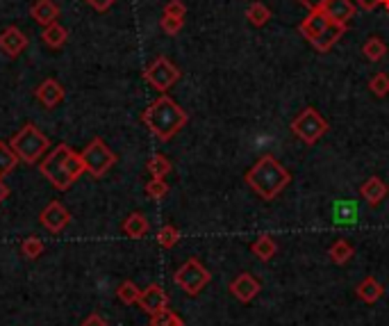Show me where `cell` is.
I'll return each instance as SVG.
<instances>
[{"label": "cell", "instance_id": "obj_36", "mask_svg": "<svg viewBox=\"0 0 389 326\" xmlns=\"http://www.w3.org/2000/svg\"><path fill=\"white\" fill-rule=\"evenodd\" d=\"M164 14L167 16H178V19H185L187 5L183 3V0H169V3L164 5Z\"/></svg>", "mask_w": 389, "mask_h": 326}, {"label": "cell", "instance_id": "obj_13", "mask_svg": "<svg viewBox=\"0 0 389 326\" xmlns=\"http://www.w3.org/2000/svg\"><path fill=\"white\" fill-rule=\"evenodd\" d=\"M355 3L353 0H328L323 5V14L328 16L332 23L339 25H348V21L355 16Z\"/></svg>", "mask_w": 389, "mask_h": 326}, {"label": "cell", "instance_id": "obj_22", "mask_svg": "<svg viewBox=\"0 0 389 326\" xmlns=\"http://www.w3.org/2000/svg\"><path fill=\"white\" fill-rule=\"evenodd\" d=\"M355 292H358V297L362 299V301H367V304H376L380 297H383V285L378 283V280L374 278V276H367L365 280H362V283L355 287Z\"/></svg>", "mask_w": 389, "mask_h": 326}, {"label": "cell", "instance_id": "obj_11", "mask_svg": "<svg viewBox=\"0 0 389 326\" xmlns=\"http://www.w3.org/2000/svg\"><path fill=\"white\" fill-rule=\"evenodd\" d=\"M28 48V37L16 28V25H10L0 32V50L5 53L7 57H16Z\"/></svg>", "mask_w": 389, "mask_h": 326}, {"label": "cell", "instance_id": "obj_42", "mask_svg": "<svg viewBox=\"0 0 389 326\" xmlns=\"http://www.w3.org/2000/svg\"><path fill=\"white\" fill-rule=\"evenodd\" d=\"M383 7H387V10H389V0H383Z\"/></svg>", "mask_w": 389, "mask_h": 326}, {"label": "cell", "instance_id": "obj_39", "mask_svg": "<svg viewBox=\"0 0 389 326\" xmlns=\"http://www.w3.org/2000/svg\"><path fill=\"white\" fill-rule=\"evenodd\" d=\"M303 7H307L310 12H316V10H323V5L328 3V0H298Z\"/></svg>", "mask_w": 389, "mask_h": 326}, {"label": "cell", "instance_id": "obj_37", "mask_svg": "<svg viewBox=\"0 0 389 326\" xmlns=\"http://www.w3.org/2000/svg\"><path fill=\"white\" fill-rule=\"evenodd\" d=\"M89 7H94L96 12H107L110 7L116 3V0H85Z\"/></svg>", "mask_w": 389, "mask_h": 326}, {"label": "cell", "instance_id": "obj_26", "mask_svg": "<svg viewBox=\"0 0 389 326\" xmlns=\"http://www.w3.org/2000/svg\"><path fill=\"white\" fill-rule=\"evenodd\" d=\"M246 19L250 21V25H255V28H262V25H267L271 19V10L264 3H250L248 10H246Z\"/></svg>", "mask_w": 389, "mask_h": 326}, {"label": "cell", "instance_id": "obj_27", "mask_svg": "<svg viewBox=\"0 0 389 326\" xmlns=\"http://www.w3.org/2000/svg\"><path fill=\"white\" fill-rule=\"evenodd\" d=\"M353 247L346 242V240H337L330 247V251H328V256H330V260L334 262V265H346V262L353 258Z\"/></svg>", "mask_w": 389, "mask_h": 326}, {"label": "cell", "instance_id": "obj_24", "mask_svg": "<svg viewBox=\"0 0 389 326\" xmlns=\"http://www.w3.org/2000/svg\"><path fill=\"white\" fill-rule=\"evenodd\" d=\"M19 162L21 160L16 158V153L10 147V142H0V178L7 176V174H12Z\"/></svg>", "mask_w": 389, "mask_h": 326}, {"label": "cell", "instance_id": "obj_33", "mask_svg": "<svg viewBox=\"0 0 389 326\" xmlns=\"http://www.w3.org/2000/svg\"><path fill=\"white\" fill-rule=\"evenodd\" d=\"M169 194V183L164 178H153L150 183H146V196L153 201H160Z\"/></svg>", "mask_w": 389, "mask_h": 326}, {"label": "cell", "instance_id": "obj_28", "mask_svg": "<svg viewBox=\"0 0 389 326\" xmlns=\"http://www.w3.org/2000/svg\"><path fill=\"white\" fill-rule=\"evenodd\" d=\"M171 160L167 156H162V153H155V156H150L148 160V171L153 178H167L171 174Z\"/></svg>", "mask_w": 389, "mask_h": 326}, {"label": "cell", "instance_id": "obj_34", "mask_svg": "<svg viewBox=\"0 0 389 326\" xmlns=\"http://www.w3.org/2000/svg\"><path fill=\"white\" fill-rule=\"evenodd\" d=\"M369 89H371V92H374V96H378V98H383V96L389 94V76L385 74V71H380V74H376L374 78H371Z\"/></svg>", "mask_w": 389, "mask_h": 326}, {"label": "cell", "instance_id": "obj_10", "mask_svg": "<svg viewBox=\"0 0 389 326\" xmlns=\"http://www.w3.org/2000/svg\"><path fill=\"white\" fill-rule=\"evenodd\" d=\"M137 304L141 306L143 313L155 315L160 311H164V308H169V294L164 292V287H162V285L153 283L146 290H141V297H139Z\"/></svg>", "mask_w": 389, "mask_h": 326}, {"label": "cell", "instance_id": "obj_7", "mask_svg": "<svg viewBox=\"0 0 389 326\" xmlns=\"http://www.w3.org/2000/svg\"><path fill=\"white\" fill-rule=\"evenodd\" d=\"M143 78H146V83L153 89L164 94L180 80V69L169 57L160 55L157 60H153V64H148L146 71H143Z\"/></svg>", "mask_w": 389, "mask_h": 326}, {"label": "cell", "instance_id": "obj_32", "mask_svg": "<svg viewBox=\"0 0 389 326\" xmlns=\"http://www.w3.org/2000/svg\"><path fill=\"white\" fill-rule=\"evenodd\" d=\"M43 251H46V244H43L39 238H34V235H32V238H25L23 244H21V253L25 258H30V260L43 256Z\"/></svg>", "mask_w": 389, "mask_h": 326}, {"label": "cell", "instance_id": "obj_12", "mask_svg": "<svg viewBox=\"0 0 389 326\" xmlns=\"http://www.w3.org/2000/svg\"><path fill=\"white\" fill-rule=\"evenodd\" d=\"M260 287H262L260 280L253 274H248V271H243V274H239L230 283V292L234 294V299H239L241 304H248V301H253V299L257 297Z\"/></svg>", "mask_w": 389, "mask_h": 326}, {"label": "cell", "instance_id": "obj_14", "mask_svg": "<svg viewBox=\"0 0 389 326\" xmlns=\"http://www.w3.org/2000/svg\"><path fill=\"white\" fill-rule=\"evenodd\" d=\"M37 98H39V103L43 107H48V110H52V107H57L62 101H64V87H62L57 80H43V83L37 87Z\"/></svg>", "mask_w": 389, "mask_h": 326}, {"label": "cell", "instance_id": "obj_35", "mask_svg": "<svg viewBox=\"0 0 389 326\" xmlns=\"http://www.w3.org/2000/svg\"><path fill=\"white\" fill-rule=\"evenodd\" d=\"M183 25H185V19H178V16H162L160 19V28L162 32H167L169 37H174V34H178L180 30H183Z\"/></svg>", "mask_w": 389, "mask_h": 326}, {"label": "cell", "instance_id": "obj_40", "mask_svg": "<svg viewBox=\"0 0 389 326\" xmlns=\"http://www.w3.org/2000/svg\"><path fill=\"white\" fill-rule=\"evenodd\" d=\"M83 326H107V322L98 313H94V315H89L87 320L83 322Z\"/></svg>", "mask_w": 389, "mask_h": 326}, {"label": "cell", "instance_id": "obj_29", "mask_svg": "<svg viewBox=\"0 0 389 326\" xmlns=\"http://www.w3.org/2000/svg\"><path fill=\"white\" fill-rule=\"evenodd\" d=\"M157 242L162 249H174L176 244L180 242V231L176 229V226L171 224H164L162 229L157 231Z\"/></svg>", "mask_w": 389, "mask_h": 326}, {"label": "cell", "instance_id": "obj_21", "mask_svg": "<svg viewBox=\"0 0 389 326\" xmlns=\"http://www.w3.org/2000/svg\"><path fill=\"white\" fill-rule=\"evenodd\" d=\"M250 251H253V256H255L257 260H262V262H269L271 258L276 256L278 244H276V240H274V238H271V235H260V238L250 244Z\"/></svg>", "mask_w": 389, "mask_h": 326}, {"label": "cell", "instance_id": "obj_15", "mask_svg": "<svg viewBox=\"0 0 389 326\" xmlns=\"http://www.w3.org/2000/svg\"><path fill=\"white\" fill-rule=\"evenodd\" d=\"M330 23L332 21L323 14V10H316V12H310V14L305 16L303 23H301V28H298V30H301V34H303L307 41H314L325 28H328Z\"/></svg>", "mask_w": 389, "mask_h": 326}, {"label": "cell", "instance_id": "obj_25", "mask_svg": "<svg viewBox=\"0 0 389 326\" xmlns=\"http://www.w3.org/2000/svg\"><path fill=\"white\" fill-rule=\"evenodd\" d=\"M362 55H365L369 62H380L387 55V43L380 37H371L365 41V46H362Z\"/></svg>", "mask_w": 389, "mask_h": 326}, {"label": "cell", "instance_id": "obj_38", "mask_svg": "<svg viewBox=\"0 0 389 326\" xmlns=\"http://www.w3.org/2000/svg\"><path fill=\"white\" fill-rule=\"evenodd\" d=\"M353 3H355L360 10L371 12V10H376L378 5H383V0H353Z\"/></svg>", "mask_w": 389, "mask_h": 326}, {"label": "cell", "instance_id": "obj_20", "mask_svg": "<svg viewBox=\"0 0 389 326\" xmlns=\"http://www.w3.org/2000/svg\"><path fill=\"white\" fill-rule=\"evenodd\" d=\"M148 229L150 226H148L146 215H141V212H132L128 219L123 222V233L132 240H141L143 235L148 233Z\"/></svg>", "mask_w": 389, "mask_h": 326}, {"label": "cell", "instance_id": "obj_31", "mask_svg": "<svg viewBox=\"0 0 389 326\" xmlns=\"http://www.w3.org/2000/svg\"><path fill=\"white\" fill-rule=\"evenodd\" d=\"M148 326H185V322L180 320V315H176L174 311L164 308V311L150 315V324Z\"/></svg>", "mask_w": 389, "mask_h": 326}, {"label": "cell", "instance_id": "obj_1", "mask_svg": "<svg viewBox=\"0 0 389 326\" xmlns=\"http://www.w3.org/2000/svg\"><path fill=\"white\" fill-rule=\"evenodd\" d=\"M141 121L157 140L169 142L187 125L189 114L171 96L162 94L155 103H150L146 110H143Z\"/></svg>", "mask_w": 389, "mask_h": 326}, {"label": "cell", "instance_id": "obj_4", "mask_svg": "<svg viewBox=\"0 0 389 326\" xmlns=\"http://www.w3.org/2000/svg\"><path fill=\"white\" fill-rule=\"evenodd\" d=\"M10 147L23 165H37V162L48 153L50 142L37 125L28 123V125H23L19 133L12 135Z\"/></svg>", "mask_w": 389, "mask_h": 326}, {"label": "cell", "instance_id": "obj_5", "mask_svg": "<svg viewBox=\"0 0 389 326\" xmlns=\"http://www.w3.org/2000/svg\"><path fill=\"white\" fill-rule=\"evenodd\" d=\"M80 158L85 162V169L94 178H103L116 165V153L101 137H94L89 142V147L80 153Z\"/></svg>", "mask_w": 389, "mask_h": 326}, {"label": "cell", "instance_id": "obj_23", "mask_svg": "<svg viewBox=\"0 0 389 326\" xmlns=\"http://www.w3.org/2000/svg\"><path fill=\"white\" fill-rule=\"evenodd\" d=\"M41 39H43V43H46L48 48H62L66 43V39H69V32H66L64 25L52 23V25H46V28H43Z\"/></svg>", "mask_w": 389, "mask_h": 326}, {"label": "cell", "instance_id": "obj_18", "mask_svg": "<svg viewBox=\"0 0 389 326\" xmlns=\"http://www.w3.org/2000/svg\"><path fill=\"white\" fill-rule=\"evenodd\" d=\"M360 194H362V198H365L369 205H378L387 196V185L383 183V178L371 176V178L365 180V183H362Z\"/></svg>", "mask_w": 389, "mask_h": 326}, {"label": "cell", "instance_id": "obj_16", "mask_svg": "<svg viewBox=\"0 0 389 326\" xmlns=\"http://www.w3.org/2000/svg\"><path fill=\"white\" fill-rule=\"evenodd\" d=\"M30 16L37 23H41L43 28H46V25L57 23V19H59V7H57L55 0H37V3L30 7Z\"/></svg>", "mask_w": 389, "mask_h": 326}, {"label": "cell", "instance_id": "obj_6", "mask_svg": "<svg viewBox=\"0 0 389 326\" xmlns=\"http://www.w3.org/2000/svg\"><path fill=\"white\" fill-rule=\"evenodd\" d=\"M292 130L298 140L307 144V147H314V144L328 133V121H325L314 107H305V110L292 121Z\"/></svg>", "mask_w": 389, "mask_h": 326}, {"label": "cell", "instance_id": "obj_3", "mask_svg": "<svg viewBox=\"0 0 389 326\" xmlns=\"http://www.w3.org/2000/svg\"><path fill=\"white\" fill-rule=\"evenodd\" d=\"M246 183L253 187V192H257L264 201H274V198L292 183V174H289L274 156H262L255 165L248 169Z\"/></svg>", "mask_w": 389, "mask_h": 326}, {"label": "cell", "instance_id": "obj_41", "mask_svg": "<svg viewBox=\"0 0 389 326\" xmlns=\"http://www.w3.org/2000/svg\"><path fill=\"white\" fill-rule=\"evenodd\" d=\"M7 196H10V187H7V185H5V180L0 178V203H3Z\"/></svg>", "mask_w": 389, "mask_h": 326}, {"label": "cell", "instance_id": "obj_2", "mask_svg": "<svg viewBox=\"0 0 389 326\" xmlns=\"http://www.w3.org/2000/svg\"><path fill=\"white\" fill-rule=\"evenodd\" d=\"M39 169L43 178L55 189H59V192L69 189L87 171L80 153H76L69 144H59V147L52 149L46 156V160L39 165Z\"/></svg>", "mask_w": 389, "mask_h": 326}, {"label": "cell", "instance_id": "obj_9", "mask_svg": "<svg viewBox=\"0 0 389 326\" xmlns=\"http://www.w3.org/2000/svg\"><path fill=\"white\" fill-rule=\"evenodd\" d=\"M39 222H41V226H43L46 231H50V233H62V231H64L66 226H69V222H71V212H69L66 208L62 205L59 201H52V203H48V205L41 210Z\"/></svg>", "mask_w": 389, "mask_h": 326}, {"label": "cell", "instance_id": "obj_19", "mask_svg": "<svg viewBox=\"0 0 389 326\" xmlns=\"http://www.w3.org/2000/svg\"><path fill=\"white\" fill-rule=\"evenodd\" d=\"M344 32H346V25H339V23H330L328 28H325L319 37H316L314 41H310L312 46L319 50V53H328L334 43H337L341 37H344Z\"/></svg>", "mask_w": 389, "mask_h": 326}, {"label": "cell", "instance_id": "obj_30", "mask_svg": "<svg viewBox=\"0 0 389 326\" xmlns=\"http://www.w3.org/2000/svg\"><path fill=\"white\" fill-rule=\"evenodd\" d=\"M116 297L121 299L123 304H137L139 301V297H141V290L139 285L134 283V280H125V283L119 285V290H116Z\"/></svg>", "mask_w": 389, "mask_h": 326}, {"label": "cell", "instance_id": "obj_8", "mask_svg": "<svg viewBox=\"0 0 389 326\" xmlns=\"http://www.w3.org/2000/svg\"><path fill=\"white\" fill-rule=\"evenodd\" d=\"M176 285H180L189 297H196L201 290L210 283V271H207L196 258H189L183 267L176 271Z\"/></svg>", "mask_w": 389, "mask_h": 326}, {"label": "cell", "instance_id": "obj_17", "mask_svg": "<svg viewBox=\"0 0 389 326\" xmlns=\"http://www.w3.org/2000/svg\"><path fill=\"white\" fill-rule=\"evenodd\" d=\"M360 210H358V203L351 201V198H341L332 205V222L337 226H353L358 222Z\"/></svg>", "mask_w": 389, "mask_h": 326}]
</instances>
